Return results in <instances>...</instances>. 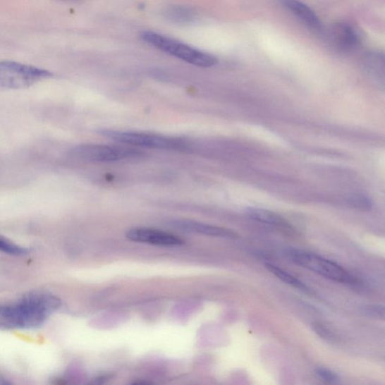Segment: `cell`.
Segmentation results:
<instances>
[{
	"mask_svg": "<svg viewBox=\"0 0 385 385\" xmlns=\"http://www.w3.org/2000/svg\"><path fill=\"white\" fill-rule=\"evenodd\" d=\"M98 133L111 140L141 148L173 151H185L188 149L187 142L163 135L112 130H100Z\"/></svg>",
	"mask_w": 385,
	"mask_h": 385,
	"instance_id": "4",
	"label": "cell"
},
{
	"mask_svg": "<svg viewBox=\"0 0 385 385\" xmlns=\"http://www.w3.org/2000/svg\"><path fill=\"white\" fill-rule=\"evenodd\" d=\"M61 300L49 294L36 293L13 304L0 305V326L6 328H35L49 313L61 307Z\"/></svg>",
	"mask_w": 385,
	"mask_h": 385,
	"instance_id": "1",
	"label": "cell"
},
{
	"mask_svg": "<svg viewBox=\"0 0 385 385\" xmlns=\"http://www.w3.org/2000/svg\"><path fill=\"white\" fill-rule=\"evenodd\" d=\"M365 66L368 74L378 82L384 81V59L379 52H372L367 55Z\"/></svg>",
	"mask_w": 385,
	"mask_h": 385,
	"instance_id": "12",
	"label": "cell"
},
{
	"mask_svg": "<svg viewBox=\"0 0 385 385\" xmlns=\"http://www.w3.org/2000/svg\"><path fill=\"white\" fill-rule=\"evenodd\" d=\"M51 72L13 61H0V90L28 88L52 77Z\"/></svg>",
	"mask_w": 385,
	"mask_h": 385,
	"instance_id": "5",
	"label": "cell"
},
{
	"mask_svg": "<svg viewBox=\"0 0 385 385\" xmlns=\"http://www.w3.org/2000/svg\"><path fill=\"white\" fill-rule=\"evenodd\" d=\"M266 268L270 271L271 274H273L281 281L286 282V284L302 291L308 292L310 291L308 286H305L302 281L293 276L290 274L287 273L286 271L283 270L279 267L271 264H267Z\"/></svg>",
	"mask_w": 385,
	"mask_h": 385,
	"instance_id": "13",
	"label": "cell"
},
{
	"mask_svg": "<svg viewBox=\"0 0 385 385\" xmlns=\"http://www.w3.org/2000/svg\"><path fill=\"white\" fill-rule=\"evenodd\" d=\"M169 18L176 22H188L194 18V13L184 7H174L168 11Z\"/></svg>",
	"mask_w": 385,
	"mask_h": 385,
	"instance_id": "14",
	"label": "cell"
},
{
	"mask_svg": "<svg viewBox=\"0 0 385 385\" xmlns=\"http://www.w3.org/2000/svg\"><path fill=\"white\" fill-rule=\"evenodd\" d=\"M73 154L85 161L109 163L138 158L143 153L138 149L123 147L85 144L75 147Z\"/></svg>",
	"mask_w": 385,
	"mask_h": 385,
	"instance_id": "6",
	"label": "cell"
},
{
	"mask_svg": "<svg viewBox=\"0 0 385 385\" xmlns=\"http://www.w3.org/2000/svg\"><path fill=\"white\" fill-rule=\"evenodd\" d=\"M175 228L206 236L236 239L238 235L232 231L190 220H177L171 224Z\"/></svg>",
	"mask_w": 385,
	"mask_h": 385,
	"instance_id": "9",
	"label": "cell"
},
{
	"mask_svg": "<svg viewBox=\"0 0 385 385\" xmlns=\"http://www.w3.org/2000/svg\"><path fill=\"white\" fill-rule=\"evenodd\" d=\"M245 213L249 218L255 221L276 226L284 231L291 232L292 231L291 226L274 212L259 208H248Z\"/></svg>",
	"mask_w": 385,
	"mask_h": 385,
	"instance_id": "11",
	"label": "cell"
},
{
	"mask_svg": "<svg viewBox=\"0 0 385 385\" xmlns=\"http://www.w3.org/2000/svg\"><path fill=\"white\" fill-rule=\"evenodd\" d=\"M279 1L310 29L318 32L323 31L324 28L321 20L308 6L299 1V0H279Z\"/></svg>",
	"mask_w": 385,
	"mask_h": 385,
	"instance_id": "10",
	"label": "cell"
},
{
	"mask_svg": "<svg viewBox=\"0 0 385 385\" xmlns=\"http://www.w3.org/2000/svg\"><path fill=\"white\" fill-rule=\"evenodd\" d=\"M0 251L6 254L16 256L23 255L28 252L25 248H23L15 244H11L8 241L1 239V238H0Z\"/></svg>",
	"mask_w": 385,
	"mask_h": 385,
	"instance_id": "17",
	"label": "cell"
},
{
	"mask_svg": "<svg viewBox=\"0 0 385 385\" xmlns=\"http://www.w3.org/2000/svg\"><path fill=\"white\" fill-rule=\"evenodd\" d=\"M126 236L132 242L157 246L173 247L185 244L184 240L176 236L150 228H133L127 232Z\"/></svg>",
	"mask_w": 385,
	"mask_h": 385,
	"instance_id": "8",
	"label": "cell"
},
{
	"mask_svg": "<svg viewBox=\"0 0 385 385\" xmlns=\"http://www.w3.org/2000/svg\"><path fill=\"white\" fill-rule=\"evenodd\" d=\"M315 375L322 381L329 384H336L341 380L336 372L323 367H317L314 369Z\"/></svg>",
	"mask_w": 385,
	"mask_h": 385,
	"instance_id": "16",
	"label": "cell"
},
{
	"mask_svg": "<svg viewBox=\"0 0 385 385\" xmlns=\"http://www.w3.org/2000/svg\"><path fill=\"white\" fill-rule=\"evenodd\" d=\"M312 331L324 341L329 343H335L337 341L336 336L326 326L319 322H314L312 324Z\"/></svg>",
	"mask_w": 385,
	"mask_h": 385,
	"instance_id": "15",
	"label": "cell"
},
{
	"mask_svg": "<svg viewBox=\"0 0 385 385\" xmlns=\"http://www.w3.org/2000/svg\"><path fill=\"white\" fill-rule=\"evenodd\" d=\"M286 254L294 264L326 279L350 286L360 285V281L356 276L332 260L294 248L287 249Z\"/></svg>",
	"mask_w": 385,
	"mask_h": 385,
	"instance_id": "2",
	"label": "cell"
},
{
	"mask_svg": "<svg viewBox=\"0 0 385 385\" xmlns=\"http://www.w3.org/2000/svg\"><path fill=\"white\" fill-rule=\"evenodd\" d=\"M362 313L369 318L377 319H384V308L381 305H367L361 309Z\"/></svg>",
	"mask_w": 385,
	"mask_h": 385,
	"instance_id": "18",
	"label": "cell"
},
{
	"mask_svg": "<svg viewBox=\"0 0 385 385\" xmlns=\"http://www.w3.org/2000/svg\"><path fill=\"white\" fill-rule=\"evenodd\" d=\"M142 38L153 47L194 66L209 68L218 63V59L212 54L201 51L183 42L155 32H144L142 34Z\"/></svg>",
	"mask_w": 385,
	"mask_h": 385,
	"instance_id": "3",
	"label": "cell"
},
{
	"mask_svg": "<svg viewBox=\"0 0 385 385\" xmlns=\"http://www.w3.org/2000/svg\"><path fill=\"white\" fill-rule=\"evenodd\" d=\"M349 202L353 207L362 210H368L372 207L371 200L365 195H355L350 197Z\"/></svg>",
	"mask_w": 385,
	"mask_h": 385,
	"instance_id": "19",
	"label": "cell"
},
{
	"mask_svg": "<svg viewBox=\"0 0 385 385\" xmlns=\"http://www.w3.org/2000/svg\"><path fill=\"white\" fill-rule=\"evenodd\" d=\"M328 39L337 51L348 53L357 49L360 44V36L352 26L338 23L328 32Z\"/></svg>",
	"mask_w": 385,
	"mask_h": 385,
	"instance_id": "7",
	"label": "cell"
}]
</instances>
